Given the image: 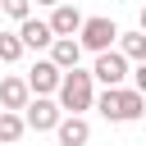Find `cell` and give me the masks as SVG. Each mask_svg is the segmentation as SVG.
<instances>
[{
    "label": "cell",
    "instance_id": "6da1fadb",
    "mask_svg": "<svg viewBox=\"0 0 146 146\" xmlns=\"http://www.w3.org/2000/svg\"><path fill=\"white\" fill-rule=\"evenodd\" d=\"M96 110H100V119H110V123H137V119L146 114V96H141L137 87H105V91L96 96Z\"/></svg>",
    "mask_w": 146,
    "mask_h": 146
},
{
    "label": "cell",
    "instance_id": "7a4b0ae2",
    "mask_svg": "<svg viewBox=\"0 0 146 146\" xmlns=\"http://www.w3.org/2000/svg\"><path fill=\"white\" fill-rule=\"evenodd\" d=\"M55 100L64 105V114H87V110H96V73H91V68H68L64 82H59V91H55Z\"/></svg>",
    "mask_w": 146,
    "mask_h": 146
},
{
    "label": "cell",
    "instance_id": "3957f363",
    "mask_svg": "<svg viewBox=\"0 0 146 146\" xmlns=\"http://www.w3.org/2000/svg\"><path fill=\"white\" fill-rule=\"evenodd\" d=\"M78 41H82V50H91V55L114 50V46H119V23H114V18H105V14H96V18H87V23H82Z\"/></svg>",
    "mask_w": 146,
    "mask_h": 146
},
{
    "label": "cell",
    "instance_id": "277c9868",
    "mask_svg": "<svg viewBox=\"0 0 146 146\" xmlns=\"http://www.w3.org/2000/svg\"><path fill=\"white\" fill-rule=\"evenodd\" d=\"M23 119H27V132H55L59 119H64V105L55 96H32L27 110H23Z\"/></svg>",
    "mask_w": 146,
    "mask_h": 146
},
{
    "label": "cell",
    "instance_id": "5b68a950",
    "mask_svg": "<svg viewBox=\"0 0 146 146\" xmlns=\"http://www.w3.org/2000/svg\"><path fill=\"white\" fill-rule=\"evenodd\" d=\"M91 73H96V82H100V87H123V78L132 73V59L114 46V50H100V55H96Z\"/></svg>",
    "mask_w": 146,
    "mask_h": 146
},
{
    "label": "cell",
    "instance_id": "8992f818",
    "mask_svg": "<svg viewBox=\"0 0 146 146\" xmlns=\"http://www.w3.org/2000/svg\"><path fill=\"white\" fill-rule=\"evenodd\" d=\"M59 82H64V68L46 55V59H36L32 68H27V87H32V96H55L59 91Z\"/></svg>",
    "mask_w": 146,
    "mask_h": 146
},
{
    "label": "cell",
    "instance_id": "52a82bcc",
    "mask_svg": "<svg viewBox=\"0 0 146 146\" xmlns=\"http://www.w3.org/2000/svg\"><path fill=\"white\" fill-rule=\"evenodd\" d=\"M18 36H23L27 50H50V46H55V27H50V18H23V23H18Z\"/></svg>",
    "mask_w": 146,
    "mask_h": 146
},
{
    "label": "cell",
    "instance_id": "ba28073f",
    "mask_svg": "<svg viewBox=\"0 0 146 146\" xmlns=\"http://www.w3.org/2000/svg\"><path fill=\"white\" fill-rule=\"evenodd\" d=\"M82 23H87V18H82V9H78V5H68V0H59V5L50 9V27H55V36H78V32H82Z\"/></svg>",
    "mask_w": 146,
    "mask_h": 146
},
{
    "label": "cell",
    "instance_id": "9c48e42d",
    "mask_svg": "<svg viewBox=\"0 0 146 146\" xmlns=\"http://www.w3.org/2000/svg\"><path fill=\"white\" fill-rule=\"evenodd\" d=\"M55 137H59V146H87V141H91V123H87V114H64L59 128H55Z\"/></svg>",
    "mask_w": 146,
    "mask_h": 146
},
{
    "label": "cell",
    "instance_id": "30bf717a",
    "mask_svg": "<svg viewBox=\"0 0 146 146\" xmlns=\"http://www.w3.org/2000/svg\"><path fill=\"white\" fill-rule=\"evenodd\" d=\"M32 87L27 78H0V110H27Z\"/></svg>",
    "mask_w": 146,
    "mask_h": 146
},
{
    "label": "cell",
    "instance_id": "8fae6325",
    "mask_svg": "<svg viewBox=\"0 0 146 146\" xmlns=\"http://www.w3.org/2000/svg\"><path fill=\"white\" fill-rule=\"evenodd\" d=\"M50 59H55L64 73H68V68H78V59H82V41H78V36H55Z\"/></svg>",
    "mask_w": 146,
    "mask_h": 146
},
{
    "label": "cell",
    "instance_id": "7c38bea8",
    "mask_svg": "<svg viewBox=\"0 0 146 146\" xmlns=\"http://www.w3.org/2000/svg\"><path fill=\"white\" fill-rule=\"evenodd\" d=\"M23 132H27V119H23V110H0V146H14Z\"/></svg>",
    "mask_w": 146,
    "mask_h": 146
},
{
    "label": "cell",
    "instance_id": "4fadbf2b",
    "mask_svg": "<svg viewBox=\"0 0 146 146\" xmlns=\"http://www.w3.org/2000/svg\"><path fill=\"white\" fill-rule=\"evenodd\" d=\"M119 50L132 59V64H141L146 59V32L137 27V32H119Z\"/></svg>",
    "mask_w": 146,
    "mask_h": 146
},
{
    "label": "cell",
    "instance_id": "5bb4252c",
    "mask_svg": "<svg viewBox=\"0 0 146 146\" xmlns=\"http://www.w3.org/2000/svg\"><path fill=\"white\" fill-rule=\"evenodd\" d=\"M23 55H27L23 36H18V32H0V64H18Z\"/></svg>",
    "mask_w": 146,
    "mask_h": 146
},
{
    "label": "cell",
    "instance_id": "9a60e30c",
    "mask_svg": "<svg viewBox=\"0 0 146 146\" xmlns=\"http://www.w3.org/2000/svg\"><path fill=\"white\" fill-rule=\"evenodd\" d=\"M0 14H9L14 23H23V18H32V0H0Z\"/></svg>",
    "mask_w": 146,
    "mask_h": 146
},
{
    "label": "cell",
    "instance_id": "2e32d148",
    "mask_svg": "<svg viewBox=\"0 0 146 146\" xmlns=\"http://www.w3.org/2000/svg\"><path fill=\"white\" fill-rule=\"evenodd\" d=\"M132 87L146 96V59H141V64H132Z\"/></svg>",
    "mask_w": 146,
    "mask_h": 146
},
{
    "label": "cell",
    "instance_id": "e0dca14e",
    "mask_svg": "<svg viewBox=\"0 0 146 146\" xmlns=\"http://www.w3.org/2000/svg\"><path fill=\"white\" fill-rule=\"evenodd\" d=\"M141 32H146V5H141Z\"/></svg>",
    "mask_w": 146,
    "mask_h": 146
},
{
    "label": "cell",
    "instance_id": "ac0fdd59",
    "mask_svg": "<svg viewBox=\"0 0 146 146\" xmlns=\"http://www.w3.org/2000/svg\"><path fill=\"white\" fill-rule=\"evenodd\" d=\"M36 5H50V9H55V5H59V0H36Z\"/></svg>",
    "mask_w": 146,
    "mask_h": 146
},
{
    "label": "cell",
    "instance_id": "d6986e66",
    "mask_svg": "<svg viewBox=\"0 0 146 146\" xmlns=\"http://www.w3.org/2000/svg\"><path fill=\"white\" fill-rule=\"evenodd\" d=\"M0 78H5V73H0Z\"/></svg>",
    "mask_w": 146,
    "mask_h": 146
}]
</instances>
